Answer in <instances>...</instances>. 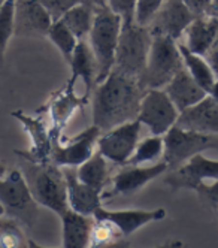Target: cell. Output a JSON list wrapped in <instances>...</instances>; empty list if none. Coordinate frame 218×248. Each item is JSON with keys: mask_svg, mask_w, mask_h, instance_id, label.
I'll return each mask as SVG.
<instances>
[{"mask_svg": "<svg viewBox=\"0 0 218 248\" xmlns=\"http://www.w3.org/2000/svg\"><path fill=\"white\" fill-rule=\"evenodd\" d=\"M163 153H165V139L163 136L153 135L150 138H145L136 145L135 153L125 165H147L158 160L160 157H163Z\"/></svg>", "mask_w": 218, "mask_h": 248, "instance_id": "cell-27", "label": "cell"}, {"mask_svg": "<svg viewBox=\"0 0 218 248\" xmlns=\"http://www.w3.org/2000/svg\"><path fill=\"white\" fill-rule=\"evenodd\" d=\"M197 193H201L202 196H205L206 199H209L212 203L218 205V180H215L212 184H206L203 183L202 186H199L196 188Z\"/></svg>", "mask_w": 218, "mask_h": 248, "instance_id": "cell-36", "label": "cell"}, {"mask_svg": "<svg viewBox=\"0 0 218 248\" xmlns=\"http://www.w3.org/2000/svg\"><path fill=\"white\" fill-rule=\"evenodd\" d=\"M218 42V18L215 16H197L186 30V46L206 57Z\"/></svg>", "mask_w": 218, "mask_h": 248, "instance_id": "cell-22", "label": "cell"}, {"mask_svg": "<svg viewBox=\"0 0 218 248\" xmlns=\"http://www.w3.org/2000/svg\"><path fill=\"white\" fill-rule=\"evenodd\" d=\"M208 15H209V16H215V18H218V0H212V3H211V8H209Z\"/></svg>", "mask_w": 218, "mask_h": 248, "instance_id": "cell-37", "label": "cell"}, {"mask_svg": "<svg viewBox=\"0 0 218 248\" xmlns=\"http://www.w3.org/2000/svg\"><path fill=\"white\" fill-rule=\"evenodd\" d=\"M178 117L179 111L165 88H151L145 92L138 120L150 129L151 135L165 136L176 124Z\"/></svg>", "mask_w": 218, "mask_h": 248, "instance_id": "cell-8", "label": "cell"}, {"mask_svg": "<svg viewBox=\"0 0 218 248\" xmlns=\"http://www.w3.org/2000/svg\"><path fill=\"white\" fill-rule=\"evenodd\" d=\"M12 117L18 118L26 130L30 133L31 138V150L29 153L16 151V154L21 158L31 162H48L51 160V151H52V136L51 130L47 129V124L42 118H33L21 112H14Z\"/></svg>", "mask_w": 218, "mask_h": 248, "instance_id": "cell-18", "label": "cell"}, {"mask_svg": "<svg viewBox=\"0 0 218 248\" xmlns=\"http://www.w3.org/2000/svg\"><path fill=\"white\" fill-rule=\"evenodd\" d=\"M142 123L136 118L106 130L97 139V150L115 165H125L139 144Z\"/></svg>", "mask_w": 218, "mask_h": 248, "instance_id": "cell-9", "label": "cell"}, {"mask_svg": "<svg viewBox=\"0 0 218 248\" xmlns=\"http://www.w3.org/2000/svg\"><path fill=\"white\" fill-rule=\"evenodd\" d=\"M163 139H165L163 160L168 163L169 170L183 166L196 154H202L208 150H218V135L184 129L176 124L163 136Z\"/></svg>", "mask_w": 218, "mask_h": 248, "instance_id": "cell-7", "label": "cell"}, {"mask_svg": "<svg viewBox=\"0 0 218 248\" xmlns=\"http://www.w3.org/2000/svg\"><path fill=\"white\" fill-rule=\"evenodd\" d=\"M97 5L94 3H79L74 6L70 11H67L63 16L62 21L72 30V33L81 41L88 38L90 30L93 27L94 14H96Z\"/></svg>", "mask_w": 218, "mask_h": 248, "instance_id": "cell-26", "label": "cell"}, {"mask_svg": "<svg viewBox=\"0 0 218 248\" xmlns=\"http://www.w3.org/2000/svg\"><path fill=\"white\" fill-rule=\"evenodd\" d=\"M178 46H179V51H181V56H183V60H184V67L190 72V75L199 82L202 88L209 92L212 90V87L217 81V74L215 70L212 69V66L209 64V62L201 56V54H196V52L190 51L183 42H178Z\"/></svg>", "mask_w": 218, "mask_h": 248, "instance_id": "cell-24", "label": "cell"}, {"mask_svg": "<svg viewBox=\"0 0 218 248\" xmlns=\"http://www.w3.org/2000/svg\"><path fill=\"white\" fill-rule=\"evenodd\" d=\"M5 214V209H3V206H2V203H0V217H2Z\"/></svg>", "mask_w": 218, "mask_h": 248, "instance_id": "cell-40", "label": "cell"}, {"mask_svg": "<svg viewBox=\"0 0 218 248\" xmlns=\"http://www.w3.org/2000/svg\"><path fill=\"white\" fill-rule=\"evenodd\" d=\"M62 217L63 224V247L64 248H87L92 244V229L94 217L84 216L74 209L64 211Z\"/></svg>", "mask_w": 218, "mask_h": 248, "instance_id": "cell-23", "label": "cell"}, {"mask_svg": "<svg viewBox=\"0 0 218 248\" xmlns=\"http://www.w3.org/2000/svg\"><path fill=\"white\" fill-rule=\"evenodd\" d=\"M0 203L5 214L26 229H33L38 220L39 203L20 169H12L5 178H0Z\"/></svg>", "mask_w": 218, "mask_h": 248, "instance_id": "cell-5", "label": "cell"}, {"mask_svg": "<svg viewBox=\"0 0 218 248\" xmlns=\"http://www.w3.org/2000/svg\"><path fill=\"white\" fill-rule=\"evenodd\" d=\"M169 170L168 163L163 160L151 166L143 165H125L111 180L112 188L103 191L102 198L111 199L115 196H132L150 181Z\"/></svg>", "mask_w": 218, "mask_h": 248, "instance_id": "cell-11", "label": "cell"}, {"mask_svg": "<svg viewBox=\"0 0 218 248\" xmlns=\"http://www.w3.org/2000/svg\"><path fill=\"white\" fill-rule=\"evenodd\" d=\"M217 208H218V205H217Z\"/></svg>", "mask_w": 218, "mask_h": 248, "instance_id": "cell-42", "label": "cell"}, {"mask_svg": "<svg viewBox=\"0 0 218 248\" xmlns=\"http://www.w3.org/2000/svg\"><path fill=\"white\" fill-rule=\"evenodd\" d=\"M15 0H6L0 8V66L3 64L5 52L11 38L15 34Z\"/></svg>", "mask_w": 218, "mask_h": 248, "instance_id": "cell-29", "label": "cell"}, {"mask_svg": "<svg viewBox=\"0 0 218 248\" xmlns=\"http://www.w3.org/2000/svg\"><path fill=\"white\" fill-rule=\"evenodd\" d=\"M163 3H165V0H138L135 9V23L148 27L161 9Z\"/></svg>", "mask_w": 218, "mask_h": 248, "instance_id": "cell-32", "label": "cell"}, {"mask_svg": "<svg viewBox=\"0 0 218 248\" xmlns=\"http://www.w3.org/2000/svg\"><path fill=\"white\" fill-rule=\"evenodd\" d=\"M196 16L187 8L184 0H165L161 9L148 26L153 36L163 34L179 41Z\"/></svg>", "mask_w": 218, "mask_h": 248, "instance_id": "cell-13", "label": "cell"}, {"mask_svg": "<svg viewBox=\"0 0 218 248\" xmlns=\"http://www.w3.org/2000/svg\"><path fill=\"white\" fill-rule=\"evenodd\" d=\"M5 2H6V0H0V8H2V6L5 5Z\"/></svg>", "mask_w": 218, "mask_h": 248, "instance_id": "cell-41", "label": "cell"}, {"mask_svg": "<svg viewBox=\"0 0 218 248\" xmlns=\"http://www.w3.org/2000/svg\"><path fill=\"white\" fill-rule=\"evenodd\" d=\"M151 44L153 34L148 27L139 26L135 21L123 24L114 69L129 77L139 78L147 66Z\"/></svg>", "mask_w": 218, "mask_h": 248, "instance_id": "cell-6", "label": "cell"}, {"mask_svg": "<svg viewBox=\"0 0 218 248\" xmlns=\"http://www.w3.org/2000/svg\"><path fill=\"white\" fill-rule=\"evenodd\" d=\"M138 0H106V6L123 18V24L135 21V9Z\"/></svg>", "mask_w": 218, "mask_h": 248, "instance_id": "cell-34", "label": "cell"}, {"mask_svg": "<svg viewBox=\"0 0 218 248\" xmlns=\"http://www.w3.org/2000/svg\"><path fill=\"white\" fill-rule=\"evenodd\" d=\"M21 172L33 198L39 205L47 206L59 216L69 209L67 184L64 172L59 165L52 162H31L23 158Z\"/></svg>", "mask_w": 218, "mask_h": 248, "instance_id": "cell-2", "label": "cell"}, {"mask_svg": "<svg viewBox=\"0 0 218 248\" xmlns=\"http://www.w3.org/2000/svg\"><path fill=\"white\" fill-rule=\"evenodd\" d=\"M120 238H124L120 229L109 220L94 218L92 229V244L90 247H106L114 242H118Z\"/></svg>", "mask_w": 218, "mask_h": 248, "instance_id": "cell-30", "label": "cell"}, {"mask_svg": "<svg viewBox=\"0 0 218 248\" xmlns=\"http://www.w3.org/2000/svg\"><path fill=\"white\" fill-rule=\"evenodd\" d=\"M123 18L108 6H97L93 27L88 34V44L97 62V84L105 81L115 66L118 39Z\"/></svg>", "mask_w": 218, "mask_h": 248, "instance_id": "cell-3", "label": "cell"}, {"mask_svg": "<svg viewBox=\"0 0 218 248\" xmlns=\"http://www.w3.org/2000/svg\"><path fill=\"white\" fill-rule=\"evenodd\" d=\"M44 8L49 12L52 21L62 20V16L79 3H94L93 0H39ZM96 5V3H94Z\"/></svg>", "mask_w": 218, "mask_h": 248, "instance_id": "cell-33", "label": "cell"}, {"mask_svg": "<svg viewBox=\"0 0 218 248\" xmlns=\"http://www.w3.org/2000/svg\"><path fill=\"white\" fill-rule=\"evenodd\" d=\"M15 36L44 38L52 24L49 12L39 0H15Z\"/></svg>", "mask_w": 218, "mask_h": 248, "instance_id": "cell-14", "label": "cell"}, {"mask_svg": "<svg viewBox=\"0 0 218 248\" xmlns=\"http://www.w3.org/2000/svg\"><path fill=\"white\" fill-rule=\"evenodd\" d=\"M218 180V160L206 158L202 154H196L183 166L175 170H169L165 183L173 190L178 188H190L196 190L205 181Z\"/></svg>", "mask_w": 218, "mask_h": 248, "instance_id": "cell-12", "label": "cell"}, {"mask_svg": "<svg viewBox=\"0 0 218 248\" xmlns=\"http://www.w3.org/2000/svg\"><path fill=\"white\" fill-rule=\"evenodd\" d=\"M97 6H106V0H93Z\"/></svg>", "mask_w": 218, "mask_h": 248, "instance_id": "cell-38", "label": "cell"}, {"mask_svg": "<svg viewBox=\"0 0 218 248\" xmlns=\"http://www.w3.org/2000/svg\"><path fill=\"white\" fill-rule=\"evenodd\" d=\"M5 173H6V169H5V166L0 163V178H2V176H5Z\"/></svg>", "mask_w": 218, "mask_h": 248, "instance_id": "cell-39", "label": "cell"}, {"mask_svg": "<svg viewBox=\"0 0 218 248\" xmlns=\"http://www.w3.org/2000/svg\"><path fill=\"white\" fill-rule=\"evenodd\" d=\"M64 178L67 184V202L69 208L84 216H94V212L102 206V193L88 184L82 183L74 166H64Z\"/></svg>", "mask_w": 218, "mask_h": 248, "instance_id": "cell-16", "label": "cell"}, {"mask_svg": "<svg viewBox=\"0 0 218 248\" xmlns=\"http://www.w3.org/2000/svg\"><path fill=\"white\" fill-rule=\"evenodd\" d=\"M47 36L49 38V41L54 45L59 48V51L62 52V56L64 57V60L69 63L79 39L75 36L74 33H72V30L62 20L52 21Z\"/></svg>", "mask_w": 218, "mask_h": 248, "instance_id": "cell-28", "label": "cell"}, {"mask_svg": "<svg viewBox=\"0 0 218 248\" xmlns=\"http://www.w3.org/2000/svg\"><path fill=\"white\" fill-rule=\"evenodd\" d=\"M176 126L202 133L218 135V99L208 94L191 108L179 112Z\"/></svg>", "mask_w": 218, "mask_h": 248, "instance_id": "cell-17", "label": "cell"}, {"mask_svg": "<svg viewBox=\"0 0 218 248\" xmlns=\"http://www.w3.org/2000/svg\"><path fill=\"white\" fill-rule=\"evenodd\" d=\"M165 92L179 112L191 108L193 105L199 103L208 96V92L199 85V82L190 75L186 67L181 69L171 79V82L165 87Z\"/></svg>", "mask_w": 218, "mask_h": 248, "instance_id": "cell-20", "label": "cell"}, {"mask_svg": "<svg viewBox=\"0 0 218 248\" xmlns=\"http://www.w3.org/2000/svg\"><path fill=\"white\" fill-rule=\"evenodd\" d=\"M18 221L0 218V248H18L26 245V238Z\"/></svg>", "mask_w": 218, "mask_h": 248, "instance_id": "cell-31", "label": "cell"}, {"mask_svg": "<svg viewBox=\"0 0 218 248\" xmlns=\"http://www.w3.org/2000/svg\"><path fill=\"white\" fill-rule=\"evenodd\" d=\"M72 70V78L69 82L75 84L77 79H82L85 85V96H90L94 85H97V62L93 54V49L85 39L78 41V45L67 63Z\"/></svg>", "mask_w": 218, "mask_h": 248, "instance_id": "cell-21", "label": "cell"}, {"mask_svg": "<svg viewBox=\"0 0 218 248\" xmlns=\"http://www.w3.org/2000/svg\"><path fill=\"white\" fill-rule=\"evenodd\" d=\"M74 85L72 82H67V85L63 88L62 92H59L54 97H51L49 102V112H51V118H52V130H51V136H52V145L56 140H59V135L62 133L63 127L67 124L69 118L74 115V112L78 108H82V106L87 105L88 102V96H82V97H77L74 93Z\"/></svg>", "mask_w": 218, "mask_h": 248, "instance_id": "cell-19", "label": "cell"}, {"mask_svg": "<svg viewBox=\"0 0 218 248\" xmlns=\"http://www.w3.org/2000/svg\"><path fill=\"white\" fill-rule=\"evenodd\" d=\"M100 135L102 130L93 124V126H90L79 135L67 138L66 144H60L57 140L52 145L51 162L59 165L60 168H78L94 154V145H97V139Z\"/></svg>", "mask_w": 218, "mask_h": 248, "instance_id": "cell-10", "label": "cell"}, {"mask_svg": "<svg viewBox=\"0 0 218 248\" xmlns=\"http://www.w3.org/2000/svg\"><path fill=\"white\" fill-rule=\"evenodd\" d=\"M94 218H105L112 221L123 233L124 238L133 235L136 230L147 226L153 221H161L166 218V209L157 208L153 211L145 209H124V211H108L103 206H100L94 212Z\"/></svg>", "mask_w": 218, "mask_h": 248, "instance_id": "cell-15", "label": "cell"}, {"mask_svg": "<svg viewBox=\"0 0 218 248\" xmlns=\"http://www.w3.org/2000/svg\"><path fill=\"white\" fill-rule=\"evenodd\" d=\"M77 175L82 183L103 193L106 184L111 181L109 180L108 158L97 150L88 160L77 168Z\"/></svg>", "mask_w": 218, "mask_h": 248, "instance_id": "cell-25", "label": "cell"}, {"mask_svg": "<svg viewBox=\"0 0 218 248\" xmlns=\"http://www.w3.org/2000/svg\"><path fill=\"white\" fill-rule=\"evenodd\" d=\"M145 90L139 79L112 69L93 93V124L106 132L123 123L136 120Z\"/></svg>", "mask_w": 218, "mask_h": 248, "instance_id": "cell-1", "label": "cell"}, {"mask_svg": "<svg viewBox=\"0 0 218 248\" xmlns=\"http://www.w3.org/2000/svg\"><path fill=\"white\" fill-rule=\"evenodd\" d=\"M184 3L187 5V8L197 18V16H206L208 15L212 0H184Z\"/></svg>", "mask_w": 218, "mask_h": 248, "instance_id": "cell-35", "label": "cell"}, {"mask_svg": "<svg viewBox=\"0 0 218 248\" xmlns=\"http://www.w3.org/2000/svg\"><path fill=\"white\" fill-rule=\"evenodd\" d=\"M183 67L184 60L178 41L171 36L157 34L153 36L147 66L138 79L145 92L151 88H165Z\"/></svg>", "mask_w": 218, "mask_h": 248, "instance_id": "cell-4", "label": "cell"}]
</instances>
